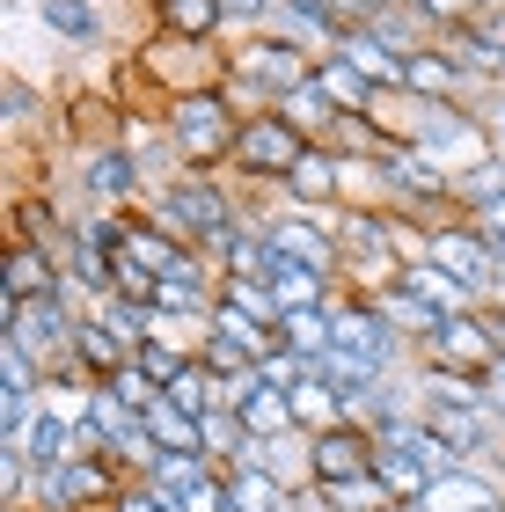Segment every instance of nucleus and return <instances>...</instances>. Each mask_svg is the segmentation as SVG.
Returning a JSON list of instances; mask_svg holds the SVG:
<instances>
[{
    "instance_id": "35",
    "label": "nucleus",
    "mask_w": 505,
    "mask_h": 512,
    "mask_svg": "<svg viewBox=\"0 0 505 512\" xmlns=\"http://www.w3.org/2000/svg\"><path fill=\"white\" fill-rule=\"evenodd\" d=\"M213 469H220V461H205V454H162V461H154V476H147V491L183 498V491H198Z\"/></svg>"
},
{
    "instance_id": "20",
    "label": "nucleus",
    "mask_w": 505,
    "mask_h": 512,
    "mask_svg": "<svg viewBox=\"0 0 505 512\" xmlns=\"http://www.w3.org/2000/svg\"><path fill=\"white\" fill-rule=\"evenodd\" d=\"M315 88H323V96L344 110V118H381V110H388V88H374V81L359 74V66H344L337 52L315 66Z\"/></svg>"
},
{
    "instance_id": "36",
    "label": "nucleus",
    "mask_w": 505,
    "mask_h": 512,
    "mask_svg": "<svg viewBox=\"0 0 505 512\" xmlns=\"http://www.w3.org/2000/svg\"><path fill=\"white\" fill-rule=\"evenodd\" d=\"M132 359H140L147 374H154V388H176V381L198 366V352H183V344H162V337H154V344H140Z\"/></svg>"
},
{
    "instance_id": "41",
    "label": "nucleus",
    "mask_w": 505,
    "mask_h": 512,
    "mask_svg": "<svg viewBox=\"0 0 505 512\" xmlns=\"http://www.w3.org/2000/svg\"><path fill=\"white\" fill-rule=\"evenodd\" d=\"M462 220H476V227H484V235L505 249V191H498V198H484V205H476V213H462Z\"/></svg>"
},
{
    "instance_id": "12",
    "label": "nucleus",
    "mask_w": 505,
    "mask_h": 512,
    "mask_svg": "<svg viewBox=\"0 0 505 512\" xmlns=\"http://www.w3.org/2000/svg\"><path fill=\"white\" fill-rule=\"evenodd\" d=\"M374 432L359 425V417H344V425L330 432H315L308 439V476L323 483V491H344V483H359V476H374Z\"/></svg>"
},
{
    "instance_id": "32",
    "label": "nucleus",
    "mask_w": 505,
    "mask_h": 512,
    "mask_svg": "<svg viewBox=\"0 0 505 512\" xmlns=\"http://www.w3.org/2000/svg\"><path fill=\"white\" fill-rule=\"evenodd\" d=\"M88 315H96L103 330L125 344V352H140V344H154V308H147V300H118V293H110V300H96Z\"/></svg>"
},
{
    "instance_id": "27",
    "label": "nucleus",
    "mask_w": 505,
    "mask_h": 512,
    "mask_svg": "<svg viewBox=\"0 0 505 512\" xmlns=\"http://www.w3.org/2000/svg\"><path fill=\"white\" fill-rule=\"evenodd\" d=\"M37 22H44V37L81 44V52H88V44H103V30H110L96 0H37Z\"/></svg>"
},
{
    "instance_id": "6",
    "label": "nucleus",
    "mask_w": 505,
    "mask_h": 512,
    "mask_svg": "<svg viewBox=\"0 0 505 512\" xmlns=\"http://www.w3.org/2000/svg\"><path fill=\"white\" fill-rule=\"evenodd\" d=\"M330 330H337V352L381 366V374H403L410 366V344H403V330L388 322V308L374 293H337L330 300Z\"/></svg>"
},
{
    "instance_id": "30",
    "label": "nucleus",
    "mask_w": 505,
    "mask_h": 512,
    "mask_svg": "<svg viewBox=\"0 0 505 512\" xmlns=\"http://www.w3.org/2000/svg\"><path fill=\"white\" fill-rule=\"evenodd\" d=\"M279 344H286V352H301L308 366H323V359L337 352L330 308H301V315H286V322H279Z\"/></svg>"
},
{
    "instance_id": "26",
    "label": "nucleus",
    "mask_w": 505,
    "mask_h": 512,
    "mask_svg": "<svg viewBox=\"0 0 505 512\" xmlns=\"http://www.w3.org/2000/svg\"><path fill=\"white\" fill-rule=\"evenodd\" d=\"M147 432H154V447H162V454H205V417H191L169 388L147 403Z\"/></svg>"
},
{
    "instance_id": "21",
    "label": "nucleus",
    "mask_w": 505,
    "mask_h": 512,
    "mask_svg": "<svg viewBox=\"0 0 505 512\" xmlns=\"http://www.w3.org/2000/svg\"><path fill=\"white\" fill-rule=\"evenodd\" d=\"M425 512H505V491L484 469H454V476H432Z\"/></svg>"
},
{
    "instance_id": "4",
    "label": "nucleus",
    "mask_w": 505,
    "mask_h": 512,
    "mask_svg": "<svg viewBox=\"0 0 505 512\" xmlns=\"http://www.w3.org/2000/svg\"><path fill=\"white\" fill-rule=\"evenodd\" d=\"M125 66H132V81H140L147 96H154V110H162L169 96L227 88V44H191V37H169V30H154Z\"/></svg>"
},
{
    "instance_id": "17",
    "label": "nucleus",
    "mask_w": 505,
    "mask_h": 512,
    "mask_svg": "<svg viewBox=\"0 0 505 512\" xmlns=\"http://www.w3.org/2000/svg\"><path fill=\"white\" fill-rule=\"evenodd\" d=\"M235 417H242V432L249 439H286V432H301V417H293V395L286 388H271V381H235Z\"/></svg>"
},
{
    "instance_id": "13",
    "label": "nucleus",
    "mask_w": 505,
    "mask_h": 512,
    "mask_svg": "<svg viewBox=\"0 0 505 512\" xmlns=\"http://www.w3.org/2000/svg\"><path fill=\"white\" fill-rule=\"evenodd\" d=\"M403 96H410V103H476V96H484V81H476L469 66L454 59L440 37H432L425 52L403 59Z\"/></svg>"
},
{
    "instance_id": "37",
    "label": "nucleus",
    "mask_w": 505,
    "mask_h": 512,
    "mask_svg": "<svg viewBox=\"0 0 505 512\" xmlns=\"http://www.w3.org/2000/svg\"><path fill=\"white\" fill-rule=\"evenodd\" d=\"M308 374H315V366H308L301 352H286V344H271V352L257 359V381H271V388H286V395H293V388H301Z\"/></svg>"
},
{
    "instance_id": "40",
    "label": "nucleus",
    "mask_w": 505,
    "mask_h": 512,
    "mask_svg": "<svg viewBox=\"0 0 505 512\" xmlns=\"http://www.w3.org/2000/svg\"><path fill=\"white\" fill-rule=\"evenodd\" d=\"M176 512H227V469H213L198 483V491H183V498H169Z\"/></svg>"
},
{
    "instance_id": "45",
    "label": "nucleus",
    "mask_w": 505,
    "mask_h": 512,
    "mask_svg": "<svg viewBox=\"0 0 505 512\" xmlns=\"http://www.w3.org/2000/svg\"><path fill=\"white\" fill-rule=\"evenodd\" d=\"M484 403H491V417H498V425H505V359L491 366V374H484Z\"/></svg>"
},
{
    "instance_id": "2",
    "label": "nucleus",
    "mask_w": 505,
    "mask_h": 512,
    "mask_svg": "<svg viewBox=\"0 0 505 512\" xmlns=\"http://www.w3.org/2000/svg\"><path fill=\"white\" fill-rule=\"evenodd\" d=\"M154 118L169 125L176 154H183V176H227L235 169V139H242V110L227 103V88H198V96H169Z\"/></svg>"
},
{
    "instance_id": "22",
    "label": "nucleus",
    "mask_w": 505,
    "mask_h": 512,
    "mask_svg": "<svg viewBox=\"0 0 505 512\" xmlns=\"http://www.w3.org/2000/svg\"><path fill=\"white\" fill-rule=\"evenodd\" d=\"M66 278V264L52 249H8V271H0V308H22V300H37V293H52Z\"/></svg>"
},
{
    "instance_id": "9",
    "label": "nucleus",
    "mask_w": 505,
    "mask_h": 512,
    "mask_svg": "<svg viewBox=\"0 0 505 512\" xmlns=\"http://www.w3.org/2000/svg\"><path fill=\"white\" fill-rule=\"evenodd\" d=\"M74 191H81V213H132L147 198V176H140L125 139H96V147H81Z\"/></svg>"
},
{
    "instance_id": "25",
    "label": "nucleus",
    "mask_w": 505,
    "mask_h": 512,
    "mask_svg": "<svg viewBox=\"0 0 505 512\" xmlns=\"http://www.w3.org/2000/svg\"><path fill=\"white\" fill-rule=\"evenodd\" d=\"M125 366H132V352L103 330L96 315H88V322H81V344H74V374H81L88 388H110V381L125 374Z\"/></svg>"
},
{
    "instance_id": "38",
    "label": "nucleus",
    "mask_w": 505,
    "mask_h": 512,
    "mask_svg": "<svg viewBox=\"0 0 505 512\" xmlns=\"http://www.w3.org/2000/svg\"><path fill=\"white\" fill-rule=\"evenodd\" d=\"M220 15H227V44H235V37H257V30H271L279 0H220Z\"/></svg>"
},
{
    "instance_id": "18",
    "label": "nucleus",
    "mask_w": 505,
    "mask_h": 512,
    "mask_svg": "<svg viewBox=\"0 0 505 512\" xmlns=\"http://www.w3.org/2000/svg\"><path fill=\"white\" fill-rule=\"evenodd\" d=\"M337 59L359 66V74L374 81V88H388V96H403V52H388L366 22H344V30H337Z\"/></svg>"
},
{
    "instance_id": "5",
    "label": "nucleus",
    "mask_w": 505,
    "mask_h": 512,
    "mask_svg": "<svg viewBox=\"0 0 505 512\" xmlns=\"http://www.w3.org/2000/svg\"><path fill=\"white\" fill-rule=\"evenodd\" d=\"M81 322H88V300H81L74 286H66V278H59L52 293L22 300V308H0V330L30 344L44 374H74V344H81Z\"/></svg>"
},
{
    "instance_id": "48",
    "label": "nucleus",
    "mask_w": 505,
    "mask_h": 512,
    "mask_svg": "<svg viewBox=\"0 0 505 512\" xmlns=\"http://www.w3.org/2000/svg\"><path fill=\"white\" fill-rule=\"evenodd\" d=\"M388 512H425V505H388Z\"/></svg>"
},
{
    "instance_id": "31",
    "label": "nucleus",
    "mask_w": 505,
    "mask_h": 512,
    "mask_svg": "<svg viewBox=\"0 0 505 512\" xmlns=\"http://www.w3.org/2000/svg\"><path fill=\"white\" fill-rule=\"evenodd\" d=\"M374 476L388 483V498H396V505H425V491H432V469L418 454H403V447H381L374 454Z\"/></svg>"
},
{
    "instance_id": "39",
    "label": "nucleus",
    "mask_w": 505,
    "mask_h": 512,
    "mask_svg": "<svg viewBox=\"0 0 505 512\" xmlns=\"http://www.w3.org/2000/svg\"><path fill=\"white\" fill-rule=\"evenodd\" d=\"M110 395H118V403H132V410H140V417H147V403H154V395H162V388H154V374H147V366H140V359H132V366H125V374H118V381H110Z\"/></svg>"
},
{
    "instance_id": "7",
    "label": "nucleus",
    "mask_w": 505,
    "mask_h": 512,
    "mask_svg": "<svg viewBox=\"0 0 505 512\" xmlns=\"http://www.w3.org/2000/svg\"><path fill=\"white\" fill-rule=\"evenodd\" d=\"M308 147H315V139H308L301 125H286L279 110H264V118L242 125V139H235V169H227V176L249 183V191H279L286 169H293Z\"/></svg>"
},
{
    "instance_id": "43",
    "label": "nucleus",
    "mask_w": 505,
    "mask_h": 512,
    "mask_svg": "<svg viewBox=\"0 0 505 512\" xmlns=\"http://www.w3.org/2000/svg\"><path fill=\"white\" fill-rule=\"evenodd\" d=\"M476 118H484V125H491V132L505 139V81H498V88H484V96H476Z\"/></svg>"
},
{
    "instance_id": "34",
    "label": "nucleus",
    "mask_w": 505,
    "mask_h": 512,
    "mask_svg": "<svg viewBox=\"0 0 505 512\" xmlns=\"http://www.w3.org/2000/svg\"><path fill=\"white\" fill-rule=\"evenodd\" d=\"M279 118H286V125H301L308 139H330V132H337V118H344V110H337V103L323 96V88H315V81H308V88H301V96H286V103H279Z\"/></svg>"
},
{
    "instance_id": "19",
    "label": "nucleus",
    "mask_w": 505,
    "mask_h": 512,
    "mask_svg": "<svg viewBox=\"0 0 505 512\" xmlns=\"http://www.w3.org/2000/svg\"><path fill=\"white\" fill-rule=\"evenodd\" d=\"M396 286H403L410 300H425L432 315H469V308H476V293L462 286V278H447L432 256H410V264L396 271Z\"/></svg>"
},
{
    "instance_id": "11",
    "label": "nucleus",
    "mask_w": 505,
    "mask_h": 512,
    "mask_svg": "<svg viewBox=\"0 0 505 512\" xmlns=\"http://www.w3.org/2000/svg\"><path fill=\"white\" fill-rule=\"evenodd\" d=\"M498 359H505V352H498V337H491L484 308H469V315H447L440 330H432V337L418 344V352H410V366H447V374H476V381H484Z\"/></svg>"
},
{
    "instance_id": "42",
    "label": "nucleus",
    "mask_w": 505,
    "mask_h": 512,
    "mask_svg": "<svg viewBox=\"0 0 505 512\" xmlns=\"http://www.w3.org/2000/svg\"><path fill=\"white\" fill-rule=\"evenodd\" d=\"M110 512H176V505H169L162 491H147V483H132V491H125L118 505H110Z\"/></svg>"
},
{
    "instance_id": "47",
    "label": "nucleus",
    "mask_w": 505,
    "mask_h": 512,
    "mask_svg": "<svg viewBox=\"0 0 505 512\" xmlns=\"http://www.w3.org/2000/svg\"><path fill=\"white\" fill-rule=\"evenodd\" d=\"M498 293H505V249H498Z\"/></svg>"
},
{
    "instance_id": "3",
    "label": "nucleus",
    "mask_w": 505,
    "mask_h": 512,
    "mask_svg": "<svg viewBox=\"0 0 505 512\" xmlns=\"http://www.w3.org/2000/svg\"><path fill=\"white\" fill-rule=\"evenodd\" d=\"M147 220H162L191 249H213L227 227L249 220V191L242 183H220V176H176L162 191H147Z\"/></svg>"
},
{
    "instance_id": "29",
    "label": "nucleus",
    "mask_w": 505,
    "mask_h": 512,
    "mask_svg": "<svg viewBox=\"0 0 505 512\" xmlns=\"http://www.w3.org/2000/svg\"><path fill=\"white\" fill-rule=\"evenodd\" d=\"M227 505L235 512H293V491L271 469H227Z\"/></svg>"
},
{
    "instance_id": "14",
    "label": "nucleus",
    "mask_w": 505,
    "mask_h": 512,
    "mask_svg": "<svg viewBox=\"0 0 505 512\" xmlns=\"http://www.w3.org/2000/svg\"><path fill=\"white\" fill-rule=\"evenodd\" d=\"M74 235H81V213H66V205L52 198V183H44V191H15V205H8V249H52V256H66Z\"/></svg>"
},
{
    "instance_id": "46",
    "label": "nucleus",
    "mask_w": 505,
    "mask_h": 512,
    "mask_svg": "<svg viewBox=\"0 0 505 512\" xmlns=\"http://www.w3.org/2000/svg\"><path fill=\"white\" fill-rule=\"evenodd\" d=\"M484 322H491V337H498V352H505V293L484 300Z\"/></svg>"
},
{
    "instance_id": "33",
    "label": "nucleus",
    "mask_w": 505,
    "mask_h": 512,
    "mask_svg": "<svg viewBox=\"0 0 505 512\" xmlns=\"http://www.w3.org/2000/svg\"><path fill=\"white\" fill-rule=\"evenodd\" d=\"M293 417H301V432L315 439V432H330V425H344V417H352V410H344V395L323 381V374H308L301 388H293Z\"/></svg>"
},
{
    "instance_id": "1",
    "label": "nucleus",
    "mask_w": 505,
    "mask_h": 512,
    "mask_svg": "<svg viewBox=\"0 0 505 512\" xmlns=\"http://www.w3.org/2000/svg\"><path fill=\"white\" fill-rule=\"evenodd\" d=\"M315 52L301 44H286L279 30H257V37H235L227 44V103L242 110V118H264V110H279L286 96H301L315 81Z\"/></svg>"
},
{
    "instance_id": "44",
    "label": "nucleus",
    "mask_w": 505,
    "mask_h": 512,
    "mask_svg": "<svg viewBox=\"0 0 505 512\" xmlns=\"http://www.w3.org/2000/svg\"><path fill=\"white\" fill-rule=\"evenodd\" d=\"M337 8V22H374V15H388L396 0H330Z\"/></svg>"
},
{
    "instance_id": "15",
    "label": "nucleus",
    "mask_w": 505,
    "mask_h": 512,
    "mask_svg": "<svg viewBox=\"0 0 505 512\" xmlns=\"http://www.w3.org/2000/svg\"><path fill=\"white\" fill-rule=\"evenodd\" d=\"M279 205H293V213H337L344 205V154L330 147V139H315V147L286 169Z\"/></svg>"
},
{
    "instance_id": "8",
    "label": "nucleus",
    "mask_w": 505,
    "mask_h": 512,
    "mask_svg": "<svg viewBox=\"0 0 505 512\" xmlns=\"http://www.w3.org/2000/svg\"><path fill=\"white\" fill-rule=\"evenodd\" d=\"M425 256H432L447 278H462V286L476 293V308L498 300V242H491L476 220L454 213V220H440V227H425Z\"/></svg>"
},
{
    "instance_id": "49",
    "label": "nucleus",
    "mask_w": 505,
    "mask_h": 512,
    "mask_svg": "<svg viewBox=\"0 0 505 512\" xmlns=\"http://www.w3.org/2000/svg\"><path fill=\"white\" fill-rule=\"evenodd\" d=\"M498 169H505V139H498Z\"/></svg>"
},
{
    "instance_id": "16",
    "label": "nucleus",
    "mask_w": 505,
    "mask_h": 512,
    "mask_svg": "<svg viewBox=\"0 0 505 512\" xmlns=\"http://www.w3.org/2000/svg\"><path fill=\"white\" fill-rule=\"evenodd\" d=\"M118 139L132 147V161H140L147 191H162V183L183 176V154H176V139H169L162 118H147V110H125V118H118Z\"/></svg>"
},
{
    "instance_id": "28",
    "label": "nucleus",
    "mask_w": 505,
    "mask_h": 512,
    "mask_svg": "<svg viewBox=\"0 0 505 512\" xmlns=\"http://www.w3.org/2000/svg\"><path fill=\"white\" fill-rule=\"evenodd\" d=\"M0 118H8L15 139H30L37 125H52V96H37L30 74H0Z\"/></svg>"
},
{
    "instance_id": "24",
    "label": "nucleus",
    "mask_w": 505,
    "mask_h": 512,
    "mask_svg": "<svg viewBox=\"0 0 505 512\" xmlns=\"http://www.w3.org/2000/svg\"><path fill=\"white\" fill-rule=\"evenodd\" d=\"M410 388H418V410H491L484 381L476 374H447V366H410Z\"/></svg>"
},
{
    "instance_id": "23",
    "label": "nucleus",
    "mask_w": 505,
    "mask_h": 512,
    "mask_svg": "<svg viewBox=\"0 0 505 512\" xmlns=\"http://www.w3.org/2000/svg\"><path fill=\"white\" fill-rule=\"evenodd\" d=\"M147 15H154V30H169V37L227 44V15H220V0H147Z\"/></svg>"
},
{
    "instance_id": "10",
    "label": "nucleus",
    "mask_w": 505,
    "mask_h": 512,
    "mask_svg": "<svg viewBox=\"0 0 505 512\" xmlns=\"http://www.w3.org/2000/svg\"><path fill=\"white\" fill-rule=\"evenodd\" d=\"M264 242L279 264H308L344 278V249H337V213H293V205H271L264 213Z\"/></svg>"
}]
</instances>
